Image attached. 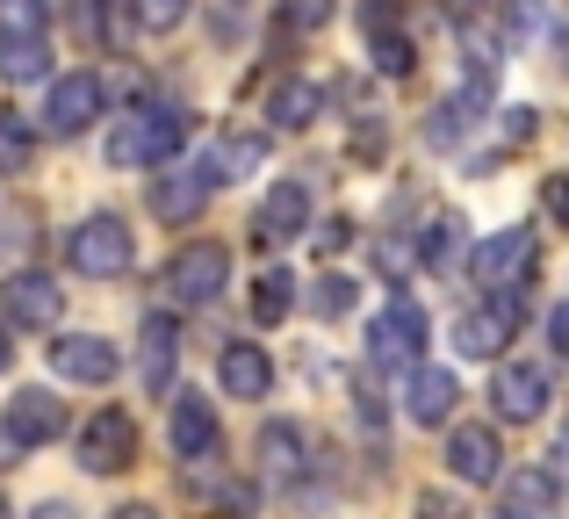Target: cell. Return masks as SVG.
Masks as SVG:
<instances>
[{"instance_id":"cell-1","label":"cell","mask_w":569,"mask_h":519,"mask_svg":"<svg viewBox=\"0 0 569 519\" xmlns=\"http://www.w3.org/2000/svg\"><path fill=\"white\" fill-rule=\"evenodd\" d=\"M181 144H188V116L167 109V101H144L109 130V167H167Z\"/></svg>"},{"instance_id":"cell-2","label":"cell","mask_w":569,"mask_h":519,"mask_svg":"<svg viewBox=\"0 0 569 519\" xmlns=\"http://www.w3.org/2000/svg\"><path fill=\"white\" fill-rule=\"evenodd\" d=\"M66 260H72V275L109 281V275H130V260H138V239H130L123 217H87V224L66 239Z\"/></svg>"},{"instance_id":"cell-3","label":"cell","mask_w":569,"mask_h":519,"mask_svg":"<svg viewBox=\"0 0 569 519\" xmlns=\"http://www.w3.org/2000/svg\"><path fill=\"white\" fill-rule=\"evenodd\" d=\"M80 462L94 469V477L130 469V462H138V419H130V411H116V405H101L94 419L80 426Z\"/></svg>"},{"instance_id":"cell-4","label":"cell","mask_w":569,"mask_h":519,"mask_svg":"<svg viewBox=\"0 0 569 519\" xmlns=\"http://www.w3.org/2000/svg\"><path fill=\"white\" fill-rule=\"evenodd\" d=\"M223 281H231V253H223V246H209V239L181 246V253H173V267H167L173 303H217Z\"/></svg>"},{"instance_id":"cell-5","label":"cell","mask_w":569,"mask_h":519,"mask_svg":"<svg viewBox=\"0 0 569 519\" xmlns=\"http://www.w3.org/2000/svg\"><path fill=\"white\" fill-rule=\"evenodd\" d=\"M533 260H541V246H533V231H490L483 246H476V281L483 289H527L533 281Z\"/></svg>"},{"instance_id":"cell-6","label":"cell","mask_w":569,"mask_h":519,"mask_svg":"<svg viewBox=\"0 0 569 519\" xmlns=\"http://www.w3.org/2000/svg\"><path fill=\"white\" fill-rule=\"evenodd\" d=\"M101 101H109V87H101L94 72H66V80H51V101H43V130H51V138H80V130L101 116Z\"/></svg>"},{"instance_id":"cell-7","label":"cell","mask_w":569,"mask_h":519,"mask_svg":"<svg viewBox=\"0 0 569 519\" xmlns=\"http://www.w3.org/2000/svg\"><path fill=\"white\" fill-rule=\"evenodd\" d=\"M519 332V296H490V303H476L469 318L455 325V347L469 353V361H490V353H505Z\"/></svg>"},{"instance_id":"cell-8","label":"cell","mask_w":569,"mask_h":519,"mask_svg":"<svg viewBox=\"0 0 569 519\" xmlns=\"http://www.w3.org/2000/svg\"><path fill=\"white\" fill-rule=\"evenodd\" d=\"M368 347H376V361H389V368H411L418 353H426V310H418L411 296H389V310L376 318Z\"/></svg>"},{"instance_id":"cell-9","label":"cell","mask_w":569,"mask_h":519,"mask_svg":"<svg viewBox=\"0 0 569 519\" xmlns=\"http://www.w3.org/2000/svg\"><path fill=\"white\" fill-rule=\"evenodd\" d=\"M51 368L66 382H87V390H101V382H116L123 376V353L109 347V339H94V332H66L51 347Z\"/></svg>"},{"instance_id":"cell-10","label":"cell","mask_w":569,"mask_h":519,"mask_svg":"<svg viewBox=\"0 0 569 519\" xmlns=\"http://www.w3.org/2000/svg\"><path fill=\"white\" fill-rule=\"evenodd\" d=\"M490 519H562V477L556 469H512Z\"/></svg>"},{"instance_id":"cell-11","label":"cell","mask_w":569,"mask_h":519,"mask_svg":"<svg viewBox=\"0 0 569 519\" xmlns=\"http://www.w3.org/2000/svg\"><path fill=\"white\" fill-rule=\"evenodd\" d=\"M0 433L14 440V448H51L58 433H66V405H58L51 390H14L8 419H0Z\"/></svg>"},{"instance_id":"cell-12","label":"cell","mask_w":569,"mask_h":519,"mask_svg":"<svg viewBox=\"0 0 569 519\" xmlns=\"http://www.w3.org/2000/svg\"><path fill=\"white\" fill-rule=\"evenodd\" d=\"M0 310H8V325H29V332H43V325H58V310H66V289H58L51 275H8V289H0Z\"/></svg>"},{"instance_id":"cell-13","label":"cell","mask_w":569,"mask_h":519,"mask_svg":"<svg viewBox=\"0 0 569 519\" xmlns=\"http://www.w3.org/2000/svg\"><path fill=\"white\" fill-rule=\"evenodd\" d=\"M490 405H498V419H512V426L541 419V411H548V376L527 368V361H505L498 382H490Z\"/></svg>"},{"instance_id":"cell-14","label":"cell","mask_w":569,"mask_h":519,"mask_svg":"<svg viewBox=\"0 0 569 519\" xmlns=\"http://www.w3.org/2000/svg\"><path fill=\"white\" fill-rule=\"evenodd\" d=\"M252 231H260V246H289V239H303V231H310V188H303V181H274V196L260 202Z\"/></svg>"},{"instance_id":"cell-15","label":"cell","mask_w":569,"mask_h":519,"mask_svg":"<svg viewBox=\"0 0 569 519\" xmlns=\"http://www.w3.org/2000/svg\"><path fill=\"white\" fill-rule=\"evenodd\" d=\"M209 167L202 159H194V167H173V173H159L152 181V210L167 217V224H194V217H202V202H209Z\"/></svg>"},{"instance_id":"cell-16","label":"cell","mask_w":569,"mask_h":519,"mask_svg":"<svg viewBox=\"0 0 569 519\" xmlns=\"http://www.w3.org/2000/svg\"><path fill=\"white\" fill-rule=\"evenodd\" d=\"M447 469H455L461 483H498L505 469V448L490 426H461V433H447Z\"/></svg>"},{"instance_id":"cell-17","label":"cell","mask_w":569,"mask_h":519,"mask_svg":"<svg viewBox=\"0 0 569 519\" xmlns=\"http://www.w3.org/2000/svg\"><path fill=\"white\" fill-rule=\"evenodd\" d=\"M173 455L181 462H209L217 455V405L209 397H173Z\"/></svg>"},{"instance_id":"cell-18","label":"cell","mask_w":569,"mask_h":519,"mask_svg":"<svg viewBox=\"0 0 569 519\" xmlns=\"http://www.w3.org/2000/svg\"><path fill=\"white\" fill-rule=\"evenodd\" d=\"M217 376H223V390H231V397H246V405L274 390V361H267V347H246V339H238V347H223Z\"/></svg>"},{"instance_id":"cell-19","label":"cell","mask_w":569,"mask_h":519,"mask_svg":"<svg viewBox=\"0 0 569 519\" xmlns=\"http://www.w3.org/2000/svg\"><path fill=\"white\" fill-rule=\"evenodd\" d=\"M403 405H411L418 426H447V411L461 405V382L447 376V368H411V397H403Z\"/></svg>"},{"instance_id":"cell-20","label":"cell","mask_w":569,"mask_h":519,"mask_svg":"<svg viewBox=\"0 0 569 519\" xmlns=\"http://www.w3.org/2000/svg\"><path fill=\"white\" fill-rule=\"evenodd\" d=\"M138 347H144V382H152V390H167V382H173V361H181V325H173L167 310H152V318H144V332H138Z\"/></svg>"},{"instance_id":"cell-21","label":"cell","mask_w":569,"mask_h":519,"mask_svg":"<svg viewBox=\"0 0 569 519\" xmlns=\"http://www.w3.org/2000/svg\"><path fill=\"white\" fill-rule=\"evenodd\" d=\"M0 80H8V87L51 80V51H43V37H0Z\"/></svg>"},{"instance_id":"cell-22","label":"cell","mask_w":569,"mask_h":519,"mask_svg":"<svg viewBox=\"0 0 569 519\" xmlns=\"http://www.w3.org/2000/svg\"><path fill=\"white\" fill-rule=\"evenodd\" d=\"M260 462H267V477H274V483H296V477H303V433H296V426L289 419H281V426H267V433H260Z\"/></svg>"},{"instance_id":"cell-23","label":"cell","mask_w":569,"mask_h":519,"mask_svg":"<svg viewBox=\"0 0 569 519\" xmlns=\"http://www.w3.org/2000/svg\"><path fill=\"white\" fill-rule=\"evenodd\" d=\"M318 109H325V87H310V80H281L274 101H267V116H274L281 130H310Z\"/></svg>"},{"instance_id":"cell-24","label":"cell","mask_w":569,"mask_h":519,"mask_svg":"<svg viewBox=\"0 0 569 519\" xmlns=\"http://www.w3.org/2000/svg\"><path fill=\"white\" fill-rule=\"evenodd\" d=\"M72 29H80L87 43H123L130 14H123V0H72Z\"/></svg>"},{"instance_id":"cell-25","label":"cell","mask_w":569,"mask_h":519,"mask_svg":"<svg viewBox=\"0 0 569 519\" xmlns=\"http://www.w3.org/2000/svg\"><path fill=\"white\" fill-rule=\"evenodd\" d=\"M260 159H267V138H223V144L202 152V167H209V181H238V173L260 167Z\"/></svg>"},{"instance_id":"cell-26","label":"cell","mask_w":569,"mask_h":519,"mask_svg":"<svg viewBox=\"0 0 569 519\" xmlns=\"http://www.w3.org/2000/svg\"><path fill=\"white\" fill-rule=\"evenodd\" d=\"M490 101V87H483V72H476L469 87H461L455 101H440V123H432V144H447V138H461V130L476 123V109H483Z\"/></svg>"},{"instance_id":"cell-27","label":"cell","mask_w":569,"mask_h":519,"mask_svg":"<svg viewBox=\"0 0 569 519\" xmlns=\"http://www.w3.org/2000/svg\"><path fill=\"white\" fill-rule=\"evenodd\" d=\"M37 167V130L14 109H0V173H29Z\"/></svg>"},{"instance_id":"cell-28","label":"cell","mask_w":569,"mask_h":519,"mask_svg":"<svg viewBox=\"0 0 569 519\" xmlns=\"http://www.w3.org/2000/svg\"><path fill=\"white\" fill-rule=\"evenodd\" d=\"M289 310H296V281L281 275V267H274V275H260V281H252V318H260V325H281Z\"/></svg>"},{"instance_id":"cell-29","label":"cell","mask_w":569,"mask_h":519,"mask_svg":"<svg viewBox=\"0 0 569 519\" xmlns=\"http://www.w3.org/2000/svg\"><path fill=\"white\" fill-rule=\"evenodd\" d=\"M461 231H469L461 217H432V224H426V246H418V260H426V267H455L461 246H469Z\"/></svg>"},{"instance_id":"cell-30","label":"cell","mask_w":569,"mask_h":519,"mask_svg":"<svg viewBox=\"0 0 569 519\" xmlns=\"http://www.w3.org/2000/svg\"><path fill=\"white\" fill-rule=\"evenodd\" d=\"M43 29H51L43 0H0V37H43Z\"/></svg>"},{"instance_id":"cell-31","label":"cell","mask_w":569,"mask_h":519,"mask_svg":"<svg viewBox=\"0 0 569 519\" xmlns=\"http://www.w3.org/2000/svg\"><path fill=\"white\" fill-rule=\"evenodd\" d=\"M332 22V0H281V29L289 37H318Z\"/></svg>"},{"instance_id":"cell-32","label":"cell","mask_w":569,"mask_h":519,"mask_svg":"<svg viewBox=\"0 0 569 519\" xmlns=\"http://www.w3.org/2000/svg\"><path fill=\"white\" fill-rule=\"evenodd\" d=\"M310 310H318V318H347V310H353V281L347 275H325L318 289H310Z\"/></svg>"},{"instance_id":"cell-33","label":"cell","mask_w":569,"mask_h":519,"mask_svg":"<svg viewBox=\"0 0 569 519\" xmlns=\"http://www.w3.org/2000/svg\"><path fill=\"white\" fill-rule=\"evenodd\" d=\"M376 66H382V72H397V80H403V72H411V66H418V51H411V37H397V29H389V37H376Z\"/></svg>"},{"instance_id":"cell-34","label":"cell","mask_w":569,"mask_h":519,"mask_svg":"<svg viewBox=\"0 0 569 519\" xmlns=\"http://www.w3.org/2000/svg\"><path fill=\"white\" fill-rule=\"evenodd\" d=\"M130 14H138V22H144V29H181V14H188V0H138V8H130Z\"/></svg>"},{"instance_id":"cell-35","label":"cell","mask_w":569,"mask_h":519,"mask_svg":"<svg viewBox=\"0 0 569 519\" xmlns=\"http://www.w3.org/2000/svg\"><path fill=\"white\" fill-rule=\"evenodd\" d=\"M541 202H548V217H556V224H569V173H556V181L541 188Z\"/></svg>"},{"instance_id":"cell-36","label":"cell","mask_w":569,"mask_h":519,"mask_svg":"<svg viewBox=\"0 0 569 519\" xmlns=\"http://www.w3.org/2000/svg\"><path fill=\"white\" fill-rule=\"evenodd\" d=\"M548 339H556V353H562V361H569V296H562V303H556V318H548Z\"/></svg>"},{"instance_id":"cell-37","label":"cell","mask_w":569,"mask_h":519,"mask_svg":"<svg viewBox=\"0 0 569 519\" xmlns=\"http://www.w3.org/2000/svg\"><path fill=\"white\" fill-rule=\"evenodd\" d=\"M347 239H353V224H347V217H332V224L318 231V246H325V253H339V246H347Z\"/></svg>"},{"instance_id":"cell-38","label":"cell","mask_w":569,"mask_h":519,"mask_svg":"<svg viewBox=\"0 0 569 519\" xmlns=\"http://www.w3.org/2000/svg\"><path fill=\"white\" fill-rule=\"evenodd\" d=\"M418 519H469V512H455L447 498H418Z\"/></svg>"},{"instance_id":"cell-39","label":"cell","mask_w":569,"mask_h":519,"mask_svg":"<svg viewBox=\"0 0 569 519\" xmlns=\"http://www.w3.org/2000/svg\"><path fill=\"white\" fill-rule=\"evenodd\" d=\"M0 368H14V332H8V318H0Z\"/></svg>"},{"instance_id":"cell-40","label":"cell","mask_w":569,"mask_h":519,"mask_svg":"<svg viewBox=\"0 0 569 519\" xmlns=\"http://www.w3.org/2000/svg\"><path fill=\"white\" fill-rule=\"evenodd\" d=\"M556 477H562V483H569V433H562V440H556Z\"/></svg>"},{"instance_id":"cell-41","label":"cell","mask_w":569,"mask_h":519,"mask_svg":"<svg viewBox=\"0 0 569 519\" xmlns=\"http://www.w3.org/2000/svg\"><path fill=\"white\" fill-rule=\"evenodd\" d=\"M109 519H152V512H144V506H116Z\"/></svg>"},{"instance_id":"cell-42","label":"cell","mask_w":569,"mask_h":519,"mask_svg":"<svg viewBox=\"0 0 569 519\" xmlns=\"http://www.w3.org/2000/svg\"><path fill=\"white\" fill-rule=\"evenodd\" d=\"M37 519H72V512H66V506H43V512H37Z\"/></svg>"},{"instance_id":"cell-43","label":"cell","mask_w":569,"mask_h":519,"mask_svg":"<svg viewBox=\"0 0 569 519\" xmlns=\"http://www.w3.org/2000/svg\"><path fill=\"white\" fill-rule=\"evenodd\" d=\"M440 8H455V14H469V8H476V0H440Z\"/></svg>"}]
</instances>
